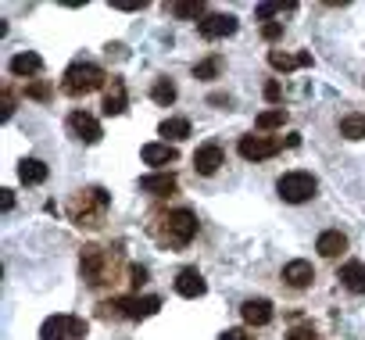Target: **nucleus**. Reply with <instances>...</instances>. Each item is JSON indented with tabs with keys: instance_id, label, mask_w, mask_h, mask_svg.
Returning a JSON list of instances; mask_svg holds the SVG:
<instances>
[{
	"instance_id": "1",
	"label": "nucleus",
	"mask_w": 365,
	"mask_h": 340,
	"mask_svg": "<svg viewBox=\"0 0 365 340\" xmlns=\"http://www.w3.org/2000/svg\"><path fill=\"white\" fill-rule=\"evenodd\" d=\"M194 233H197V215L190 208H175V212L161 215L154 226V237L161 247H187L194 240Z\"/></svg>"
},
{
	"instance_id": "2",
	"label": "nucleus",
	"mask_w": 365,
	"mask_h": 340,
	"mask_svg": "<svg viewBox=\"0 0 365 340\" xmlns=\"http://www.w3.org/2000/svg\"><path fill=\"white\" fill-rule=\"evenodd\" d=\"M108 205H111V194H108L104 187H86V190H79V194L68 201V215H72L76 226H86V230H90V226H101Z\"/></svg>"
},
{
	"instance_id": "3",
	"label": "nucleus",
	"mask_w": 365,
	"mask_h": 340,
	"mask_svg": "<svg viewBox=\"0 0 365 340\" xmlns=\"http://www.w3.org/2000/svg\"><path fill=\"white\" fill-rule=\"evenodd\" d=\"M104 79H108V76H104L101 65H93V61H72V65L65 68V76H61V90H65L68 97H86V93L101 90Z\"/></svg>"
},
{
	"instance_id": "4",
	"label": "nucleus",
	"mask_w": 365,
	"mask_h": 340,
	"mask_svg": "<svg viewBox=\"0 0 365 340\" xmlns=\"http://www.w3.org/2000/svg\"><path fill=\"white\" fill-rule=\"evenodd\" d=\"M161 308V297H115L101 304V319H150Z\"/></svg>"
},
{
	"instance_id": "5",
	"label": "nucleus",
	"mask_w": 365,
	"mask_h": 340,
	"mask_svg": "<svg viewBox=\"0 0 365 340\" xmlns=\"http://www.w3.org/2000/svg\"><path fill=\"white\" fill-rule=\"evenodd\" d=\"M315 190H319V180H315L312 172H283V176L276 180V194H279L287 205H304V201L315 197Z\"/></svg>"
},
{
	"instance_id": "6",
	"label": "nucleus",
	"mask_w": 365,
	"mask_h": 340,
	"mask_svg": "<svg viewBox=\"0 0 365 340\" xmlns=\"http://www.w3.org/2000/svg\"><path fill=\"white\" fill-rule=\"evenodd\" d=\"M79 272H83V279L90 287H104L111 279V258H108V251L97 247V244H86L83 254H79Z\"/></svg>"
},
{
	"instance_id": "7",
	"label": "nucleus",
	"mask_w": 365,
	"mask_h": 340,
	"mask_svg": "<svg viewBox=\"0 0 365 340\" xmlns=\"http://www.w3.org/2000/svg\"><path fill=\"white\" fill-rule=\"evenodd\" d=\"M90 333V322L79 315H51L40 326V340H83Z\"/></svg>"
},
{
	"instance_id": "8",
	"label": "nucleus",
	"mask_w": 365,
	"mask_h": 340,
	"mask_svg": "<svg viewBox=\"0 0 365 340\" xmlns=\"http://www.w3.org/2000/svg\"><path fill=\"white\" fill-rule=\"evenodd\" d=\"M237 150H240L244 161H265V158H276L283 150V140L279 136H255V133H247V136H240Z\"/></svg>"
},
{
	"instance_id": "9",
	"label": "nucleus",
	"mask_w": 365,
	"mask_h": 340,
	"mask_svg": "<svg viewBox=\"0 0 365 340\" xmlns=\"http://www.w3.org/2000/svg\"><path fill=\"white\" fill-rule=\"evenodd\" d=\"M68 133H72L79 143H97V140L104 136L101 122H97L93 115H86V111H72V115H68Z\"/></svg>"
},
{
	"instance_id": "10",
	"label": "nucleus",
	"mask_w": 365,
	"mask_h": 340,
	"mask_svg": "<svg viewBox=\"0 0 365 340\" xmlns=\"http://www.w3.org/2000/svg\"><path fill=\"white\" fill-rule=\"evenodd\" d=\"M237 19L233 15H205L201 22H197V33L205 36V40H226V36H233L237 33Z\"/></svg>"
},
{
	"instance_id": "11",
	"label": "nucleus",
	"mask_w": 365,
	"mask_h": 340,
	"mask_svg": "<svg viewBox=\"0 0 365 340\" xmlns=\"http://www.w3.org/2000/svg\"><path fill=\"white\" fill-rule=\"evenodd\" d=\"M222 165H226V154H222L219 143H205V147H197V154H194V168H197L201 176H215Z\"/></svg>"
},
{
	"instance_id": "12",
	"label": "nucleus",
	"mask_w": 365,
	"mask_h": 340,
	"mask_svg": "<svg viewBox=\"0 0 365 340\" xmlns=\"http://www.w3.org/2000/svg\"><path fill=\"white\" fill-rule=\"evenodd\" d=\"M283 279H287V287L304 290V287L315 283V269H312V262L297 258V262H287V265H283Z\"/></svg>"
},
{
	"instance_id": "13",
	"label": "nucleus",
	"mask_w": 365,
	"mask_h": 340,
	"mask_svg": "<svg viewBox=\"0 0 365 340\" xmlns=\"http://www.w3.org/2000/svg\"><path fill=\"white\" fill-rule=\"evenodd\" d=\"M240 315H244L247 326H269V322H272V301H265V297H247V301L240 304Z\"/></svg>"
},
{
	"instance_id": "14",
	"label": "nucleus",
	"mask_w": 365,
	"mask_h": 340,
	"mask_svg": "<svg viewBox=\"0 0 365 340\" xmlns=\"http://www.w3.org/2000/svg\"><path fill=\"white\" fill-rule=\"evenodd\" d=\"M205 290H208V283H205V276L197 272V269H182L179 276H175V294L179 297H205Z\"/></svg>"
},
{
	"instance_id": "15",
	"label": "nucleus",
	"mask_w": 365,
	"mask_h": 340,
	"mask_svg": "<svg viewBox=\"0 0 365 340\" xmlns=\"http://www.w3.org/2000/svg\"><path fill=\"white\" fill-rule=\"evenodd\" d=\"M175 187H179V180L172 172H150L140 180V190L150 197H168V194H175Z\"/></svg>"
},
{
	"instance_id": "16",
	"label": "nucleus",
	"mask_w": 365,
	"mask_h": 340,
	"mask_svg": "<svg viewBox=\"0 0 365 340\" xmlns=\"http://www.w3.org/2000/svg\"><path fill=\"white\" fill-rule=\"evenodd\" d=\"M140 158H143V165H175L179 161V150L172 143H143Z\"/></svg>"
},
{
	"instance_id": "17",
	"label": "nucleus",
	"mask_w": 365,
	"mask_h": 340,
	"mask_svg": "<svg viewBox=\"0 0 365 340\" xmlns=\"http://www.w3.org/2000/svg\"><path fill=\"white\" fill-rule=\"evenodd\" d=\"M315 251H319L322 258H340V254L347 251V237H344L340 230H326V233H319Z\"/></svg>"
},
{
	"instance_id": "18",
	"label": "nucleus",
	"mask_w": 365,
	"mask_h": 340,
	"mask_svg": "<svg viewBox=\"0 0 365 340\" xmlns=\"http://www.w3.org/2000/svg\"><path fill=\"white\" fill-rule=\"evenodd\" d=\"M269 65L276 72H294V68H308L312 65V54L301 51V54H283V51H269Z\"/></svg>"
},
{
	"instance_id": "19",
	"label": "nucleus",
	"mask_w": 365,
	"mask_h": 340,
	"mask_svg": "<svg viewBox=\"0 0 365 340\" xmlns=\"http://www.w3.org/2000/svg\"><path fill=\"white\" fill-rule=\"evenodd\" d=\"M336 279H340L351 294H365V262H344Z\"/></svg>"
},
{
	"instance_id": "20",
	"label": "nucleus",
	"mask_w": 365,
	"mask_h": 340,
	"mask_svg": "<svg viewBox=\"0 0 365 340\" xmlns=\"http://www.w3.org/2000/svg\"><path fill=\"white\" fill-rule=\"evenodd\" d=\"M129 108V97H125V83L122 79H111L108 93H104V115H125Z\"/></svg>"
},
{
	"instance_id": "21",
	"label": "nucleus",
	"mask_w": 365,
	"mask_h": 340,
	"mask_svg": "<svg viewBox=\"0 0 365 340\" xmlns=\"http://www.w3.org/2000/svg\"><path fill=\"white\" fill-rule=\"evenodd\" d=\"M47 172H51V168H47L40 158H22V165H19V180H22L26 187H40V183L47 180Z\"/></svg>"
},
{
	"instance_id": "22",
	"label": "nucleus",
	"mask_w": 365,
	"mask_h": 340,
	"mask_svg": "<svg viewBox=\"0 0 365 340\" xmlns=\"http://www.w3.org/2000/svg\"><path fill=\"white\" fill-rule=\"evenodd\" d=\"M8 68L15 72V76H40L43 72V58L40 54H33V51H26V54H15L11 61H8Z\"/></svg>"
},
{
	"instance_id": "23",
	"label": "nucleus",
	"mask_w": 365,
	"mask_h": 340,
	"mask_svg": "<svg viewBox=\"0 0 365 340\" xmlns=\"http://www.w3.org/2000/svg\"><path fill=\"white\" fill-rule=\"evenodd\" d=\"M158 133L165 136V143H168V140H172V143H175V140H187V136H190V122H187V118H165V122L158 125Z\"/></svg>"
},
{
	"instance_id": "24",
	"label": "nucleus",
	"mask_w": 365,
	"mask_h": 340,
	"mask_svg": "<svg viewBox=\"0 0 365 340\" xmlns=\"http://www.w3.org/2000/svg\"><path fill=\"white\" fill-rule=\"evenodd\" d=\"M175 97H179V90H175V83H172V79H158V83L150 86V101H154V104H161V108H168Z\"/></svg>"
},
{
	"instance_id": "25",
	"label": "nucleus",
	"mask_w": 365,
	"mask_h": 340,
	"mask_svg": "<svg viewBox=\"0 0 365 340\" xmlns=\"http://www.w3.org/2000/svg\"><path fill=\"white\" fill-rule=\"evenodd\" d=\"M168 11H172L175 19H197V22H201V15H205V0H175Z\"/></svg>"
},
{
	"instance_id": "26",
	"label": "nucleus",
	"mask_w": 365,
	"mask_h": 340,
	"mask_svg": "<svg viewBox=\"0 0 365 340\" xmlns=\"http://www.w3.org/2000/svg\"><path fill=\"white\" fill-rule=\"evenodd\" d=\"M340 136H347V140H365V115H344V118H340Z\"/></svg>"
},
{
	"instance_id": "27",
	"label": "nucleus",
	"mask_w": 365,
	"mask_h": 340,
	"mask_svg": "<svg viewBox=\"0 0 365 340\" xmlns=\"http://www.w3.org/2000/svg\"><path fill=\"white\" fill-rule=\"evenodd\" d=\"M294 8H297L294 0H287V4H279V0H265V4H258V19L269 22L272 15H283V11H294Z\"/></svg>"
},
{
	"instance_id": "28",
	"label": "nucleus",
	"mask_w": 365,
	"mask_h": 340,
	"mask_svg": "<svg viewBox=\"0 0 365 340\" xmlns=\"http://www.w3.org/2000/svg\"><path fill=\"white\" fill-rule=\"evenodd\" d=\"M219 72H222V58H219V54H212L208 61L194 65V76H197V79H215Z\"/></svg>"
},
{
	"instance_id": "29",
	"label": "nucleus",
	"mask_w": 365,
	"mask_h": 340,
	"mask_svg": "<svg viewBox=\"0 0 365 340\" xmlns=\"http://www.w3.org/2000/svg\"><path fill=\"white\" fill-rule=\"evenodd\" d=\"M287 122V111L283 108H272V111H262L258 115V129H279Z\"/></svg>"
},
{
	"instance_id": "30",
	"label": "nucleus",
	"mask_w": 365,
	"mask_h": 340,
	"mask_svg": "<svg viewBox=\"0 0 365 340\" xmlns=\"http://www.w3.org/2000/svg\"><path fill=\"white\" fill-rule=\"evenodd\" d=\"M287 340H319V333H315V326H294L287 333Z\"/></svg>"
},
{
	"instance_id": "31",
	"label": "nucleus",
	"mask_w": 365,
	"mask_h": 340,
	"mask_svg": "<svg viewBox=\"0 0 365 340\" xmlns=\"http://www.w3.org/2000/svg\"><path fill=\"white\" fill-rule=\"evenodd\" d=\"M262 36L272 43V40H279V36H283V26H279V22H265V26H262Z\"/></svg>"
},
{
	"instance_id": "32",
	"label": "nucleus",
	"mask_w": 365,
	"mask_h": 340,
	"mask_svg": "<svg viewBox=\"0 0 365 340\" xmlns=\"http://www.w3.org/2000/svg\"><path fill=\"white\" fill-rule=\"evenodd\" d=\"M26 97H33V101H47L51 90H47V83H33V86L26 90Z\"/></svg>"
},
{
	"instance_id": "33",
	"label": "nucleus",
	"mask_w": 365,
	"mask_h": 340,
	"mask_svg": "<svg viewBox=\"0 0 365 340\" xmlns=\"http://www.w3.org/2000/svg\"><path fill=\"white\" fill-rule=\"evenodd\" d=\"M0 101H4V122L15 115V97H11V90L4 86V93H0Z\"/></svg>"
},
{
	"instance_id": "34",
	"label": "nucleus",
	"mask_w": 365,
	"mask_h": 340,
	"mask_svg": "<svg viewBox=\"0 0 365 340\" xmlns=\"http://www.w3.org/2000/svg\"><path fill=\"white\" fill-rule=\"evenodd\" d=\"M129 276H133V287H143V283H147V276H150V272H147V269H143V265H133V269H129Z\"/></svg>"
},
{
	"instance_id": "35",
	"label": "nucleus",
	"mask_w": 365,
	"mask_h": 340,
	"mask_svg": "<svg viewBox=\"0 0 365 340\" xmlns=\"http://www.w3.org/2000/svg\"><path fill=\"white\" fill-rule=\"evenodd\" d=\"M279 97H283V90H279V83H265V101H272V104H276Z\"/></svg>"
},
{
	"instance_id": "36",
	"label": "nucleus",
	"mask_w": 365,
	"mask_h": 340,
	"mask_svg": "<svg viewBox=\"0 0 365 340\" xmlns=\"http://www.w3.org/2000/svg\"><path fill=\"white\" fill-rule=\"evenodd\" d=\"M219 340H255V336H247L244 329H226V333H222Z\"/></svg>"
},
{
	"instance_id": "37",
	"label": "nucleus",
	"mask_w": 365,
	"mask_h": 340,
	"mask_svg": "<svg viewBox=\"0 0 365 340\" xmlns=\"http://www.w3.org/2000/svg\"><path fill=\"white\" fill-rule=\"evenodd\" d=\"M0 194H4V212H11L15 208V194L11 190H0Z\"/></svg>"
}]
</instances>
